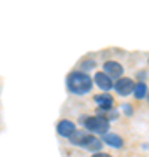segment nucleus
Masks as SVG:
<instances>
[{"label":"nucleus","instance_id":"nucleus-8","mask_svg":"<svg viewBox=\"0 0 149 157\" xmlns=\"http://www.w3.org/2000/svg\"><path fill=\"white\" fill-rule=\"evenodd\" d=\"M93 84H97V87H100L103 93H107V91L112 89L114 82H112V80H111L103 72H97L95 73V77H93Z\"/></svg>","mask_w":149,"mask_h":157},{"label":"nucleus","instance_id":"nucleus-2","mask_svg":"<svg viewBox=\"0 0 149 157\" xmlns=\"http://www.w3.org/2000/svg\"><path fill=\"white\" fill-rule=\"evenodd\" d=\"M67 140L75 147H83V148L91 150L93 154L100 152V148H102V141L98 140L97 136L90 135V133H84V131H79V129H75L74 135H70Z\"/></svg>","mask_w":149,"mask_h":157},{"label":"nucleus","instance_id":"nucleus-11","mask_svg":"<svg viewBox=\"0 0 149 157\" xmlns=\"http://www.w3.org/2000/svg\"><path fill=\"white\" fill-rule=\"evenodd\" d=\"M81 67H83V70H81V72H90V70H91V68H95L97 67V61H95V59H86V61H83L81 63Z\"/></svg>","mask_w":149,"mask_h":157},{"label":"nucleus","instance_id":"nucleus-9","mask_svg":"<svg viewBox=\"0 0 149 157\" xmlns=\"http://www.w3.org/2000/svg\"><path fill=\"white\" fill-rule=\"evenodd\" d=\"M100 141H103L105 145H109V147H114V148H121L125 145V140L119 135H114V133H105Z\"/></svg>","mask_w":149,"mask_h":157},{"label":"nucleus","instance_id":"nucleus-13","mask_svg":"<svg viewBox=\"0 0 149 157\" xmlns=\"http://www.w3.org/2000/svg\"><path fill=\"white\" fill-rule=\"evenodd\" d=\"M91 157H112L111 154H105V152H95Z\"/></svg>","mask_w":149,"mask_h":157},{"label":"nucleus","instance_id":"nucleus-1","mask_svg":"<svg viewBox=\"0 0 149 157\" xmlns=\"http://www.w3.org/2000/svg\"><path fill=\"white\" fill-rule=\"evenodd\" d=\"M93 87V78L88 73L81 72V70H74L69 73L67 77V89L74 94H88Z\"/></svg>","mask_w":149,"mask_h":157},{"label":"nucleus","instance_id":"nucleus-10","mask_svg":"<svg viewBox=\"0 0 149 157\" xmlns=\"http://www.w3.org/2000/svg\"><path fill=\"white\" fill-rule=\"evenodd\" d=\"M133 96L137 98V100H142V98H146V94H147V86H146V82H137V84L133 86Z\"/></svg>","mask_w":149,"mask_h":157},{"label":"nucleus","instance_id":"nucleus-5","mask_svg":"<svg viewBox=\"0 0 149 157\" xmlns=\"http://www.w3.org/2000/svg\"><path fill=\"white\" fill-rule=\"evenodd\" d=\"M133 86H135V82H133L130 77H121L114 82L112 89H114L119 96H128L133 91Z\"/></svg>","mask_w":149,"mask_h":157},{"label":"nucleus","instance_id":"nucleus-14","mask_svg":"<svg viewBox=\"0 0 149 157\" xmlns=\"http://www.w3.org/2000/svg\"><path fill=\"white\" fill-rule=\"evenodd\" d=\"M146 98H147V101H149V91H147V94H146Z\"/></svg>","mask_w":149,"mask_h":157},{"label":"nucleus","instance_id":"nucleus-3","mask_svg":"<svg viewBox=\"0 0 149 157\" xmlns=\"http://www.w3.org/2000/svg\"><path fill=\"white\" fill-rule=\"evenodd\" d=\"M81 124L83 128L86 129L90 135L97 136V135H105L109 133V121L103 115H90V117H81Z\"/></svg>","mask_w":149,"mask_h":157},{"label":"nucleus","instance_id":"nucleus-7","mask_svg":"<svg viewBox=\"0 0 149 157\" xmlns=\"http://www.w3.org/2000/svg\"><path fill=\"white\" fill-rule=\"evenodd\" d=\"M75 129H77V128H75V124L72 122V121H69V119H62V121L56 124L58 135L63 136V138H69L70 135H74Z\"/></svg>","mask_w":149,"mask_h":157},{"label":"nucleus","instance_id":"nucleus-15","mask_svg":"<svg viewBox=\"0 0 149 157\" xmlns=\"http://www.w3.org/2000/svg\"><path fill=\"white\" fill-rule=\"evenodd\" d=\"M147 63H149V59H147Z\"/></svg>","mask_w":149,"mask_h":157},{"label":"nucleus","instance_id":"nucleus-6","mask_svg":"<svg viewBox=\"0 0 149 157\" xmlns=\"http://www.w3.org/2000/svg\"><path fill=\"white\" fill-rule=\"evenodd\" d=\"M95 103H97V107L100 108V112H109V110H112V105H114V98L111 94H107V93H102V94H97L95 98Z\"/></svg>","mask_w":149,"mask_h":157},{"label":"nucleus","instance_id":"nucleus-12","mask_svg":"<svg viewBox=\"0 0 149 157\" xmlns=\"http://www.w3.org/2000/svg\"><path fill=\"white\" fill-rule=\"evenodd\" d=\"M123 112H125L126 115H132V113H133V108H132V105H128V103H126V105H123Z\"/></svg>","mask_w":149,"mask_h":157},{"label":"nucleus","instance_id":"nucleus-4","mask_svg":"<svg viewBox=\"0 0 149 157\" xmlns=\"http://www.w3.org/2000/svg\"><path fill=\"white\" fill-rule=\"evenodd\" d=\"M103 73H105L111 80H114V78L118 80V78L123 77V65L114 61V59H109V61L103 63Z\"/></svg>","mask_w":149,"mask_h":157}]
</instances>
